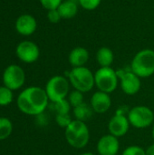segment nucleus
Here are the masks:
<instances>
[{
	"instance_id": "nucleus-30",
	"label": "nucleus",
	"mask_w": 154,
	"mask_h": 155,
	"mask_svg": "<svg viewBox=\"0 0 154 155\" xmlns=\"http://www.w3.org/2000/svg\"><path fill=\"white\" fill-rule=\"evenodd\" d=\"M152 138H153L154 140V124L153 126H152Z\"/></svg>"
},
{
	"instance_id": "nucleus-12",
	"label": "nucleus",
	"mask_w": 154,
	"mask_h": 155,
	"mask_svg": "<svg viewBox=\"0 0 154 155\" xmlns=\"http://www.w3.org/2000/svg\"><path fill=\"white\" fill-rule=\"evenodd\" d=\"M96 149L99 155H117L120 150V143L117 137L108 134L98 140Z\"/></svg>"
},
{
	"instance_id": "nucleus-19",
	"label": "nucleus",
	"mask_w": 154,
	"mask_h": 155,
	"mask_svg": "<svg viewBox=\"0 0 154 155\" xmlns=\"http://www.w3.org/2000/svg\"><path fill=\"white\" fill-rule=\"evenodd\" d=\"M13 132V124L6 117H0V141L8 138Z\"/></svg>"
},
{
	"instance_id": "nucleus-6",
	"label": "nucleus",
	"mask_w": 154,
	"mask_h": 155,
	"mask_svg": "<svg viewBox=\"0 0 154 155\" xmlns=\"http://www.w3.org/2000/svg\"><path fill=\"white\" fill-rule=\"evenodd\" d=\"M94 83L98 91L107 94L114 92L119 84V78L114 69L110 67H100L94 74Z\"/></svg>"
},
{
	"instance_id": "nucleus-15",
	"label": "nucleus",
	"mask_w": 154,
	"mask_h": 155,
	"mask_svg": "<svg viewBox=\"0 0 154 155\" xmlns=\"http://www.w3.org/2000/svg\"><path fill=\"white\" fill-rule=\"evenodd\" d=\"M89 60V52L86 48L77 46L74 48L68 56V61L73 67L84 66Z\"/></svg>"
},
{
	"instance_id": "nucleus-29",
	"label": "nucleus",
	"mask_w": 154,
	"mask_h": 155,
	"mask_svg": "<svg viewBox=\"0 0 154 155\" xmlns=\"http://www.w3.org/2000/svg\"><path fill=\"white\" fill-rule=\"evenodd\" d=\"M80 155H95L94 153H91V152H86V153H83L82 154Z\"/></svg>"
},
{
	"instance_id": "nucleus-28",
	"label": "nucleus",
	"mask_w": 154,
	"mask_h": 155,
	"mask_svg": "<svg viewBox=\"0 0 154 155\" xmlns=\"http://www.w3.org/2000/svg\"><path fill=\"white\" fill-rule=\"evenodd\" d=\"M145 151H146V155H154V143L151 144Z\"/></svg>"
},
{
	"instance_id": "nucleus-2",
	"label": "nucleus",
	"mask_w": 154,
	"mask_h": 155,
	"mask_svg": "<svg viewBox=\"0 0 154 155\" xmlns=\"http://www.w3.org/2000/svg\"><path fill=\"white\" fill-rule=\"evenodd\" d=\"M67 143L75 149L84 148L90 140V131L86 123L74 120L64 131Z\"/></svg>"
},
{
	"instance_id": "nucleus-7",
	"label": "nucleus",
	"mask_w": 154,
	"mask_h": 155,
	"mask_svg": "<svg viewBox=\"0 0 154 155\" xmlns=\"http://www.w3.org/2000/svg\"><path fill=\"white\" fill-rule=\"evenodd\" d=\"M130 124L136 129L150 127L154 122L152 110L145 105H137L129 110L127 114Z\"/></svg>"
},
{
	"instance_id": "nucleus-24",
	"label": "nucleus",
	"mask_w": 154,
	"mask_h": 155,
	"mask_svg": "<svg viewBox=\"0 0 154 155\" xmlns=\"http://www.w3.org/2000/svg\"><path fill=\"white\" fill-rule=\"evenodd\" d=\"M82 8L92 11L96 9L102 3V0H77Z\"/></svg>"
},
{
	"instance_id": "nucleus-21",
	"label": "nucleus",
	"mask_w": 154,
	"mask_h": 155,
	"mask_svg": "<svg viewBox=\"0 0 154 155\" xmlns=\"http://www.w3.org/2000/svg\"><path fill=\"white\" fill-rule=\"evenodd\" d=\"M13 91L6 86H0V106H6L13 102Z\"/></svg>"
},
{
	"instance_id": "nucleus-10",
	"label": "nucleus",
	"mask_w": 154,
	"mask_h": 155,
	"mask_svg": "<svg viewBox=\"0 0 154 155\" xmlns=\"http://www.w3.org/2000/svg\"><path fill=\"white\" fill-rule=\"evenodd\" d=\"M116 73L120 81L121 89L125 94L134 95L140 91L142 86L141 78L136 75L132 70L125 71L120 69L116 71Z\"/></svg>"
},
{
	"instance_id": "nucleus-1",
	"label": "nucleus",
	"mask_w": 154,
	"mask_h": 155,
	"mask_svg": "<svg viewBox=\"0 0 154 155\" xmlns=\"http://www.w3.org/2000/svg\"><path fill=\"white\" fill-rule=\"evenodd\" d=\"M45 90L38 86H30L23 90L17 97L18 109L25 114L37 116L45 111L49 104Z\"/></svg>"
},
{
	"instance_id": "nucleus-23",
	"label": "nucleus",
	"mask_w": 154,
	"mask_h": 155,
	"mask_svg": "<svg viewBox=\"0 0 154 155\" xmlns=\"http://www.w3.org/2000/svg\"><path fill=\"white\" fill-rule=\"evenodd\" d=\"M74 120L72 119L70 114H55V122L56 124L62 127V128H66Z\"/></svg>"
},
{
	"instance_id": "nucleus-20",
	"label": "nucleus",
	"mask_w": 154,
	"mask_h": 155,
	"mask_svg": "<svg viewBox=\"0 0 154 155\" xmlns=\"http://www.w3.org/2000/svg\"><path fill=\"white\" fill-rule=\"evenodd\" d=\"M72 106L68 100L64 99L58 101L56 103H52V109L55 112V114H70Z\"/></svg>"
},
{
	"instance_id": "nucleus-27",
	"label": "nucleus",
	"mask_w": 154,
	"mask_h": 155,
	"mask_svg": "<svg viewBox=\"0 0 154 155\" xmlns=\"http://www.w3.org/2000/svg\"><path fill=\"white\" fill-rule=\"evenodd\" d=\"M47 18H48L49 22L52 23V24H57L62 19V17H61V15H60L57 9L49 10L48 13H47Z\"/></svg>"
},
{
	"instance_id": "nucleus-3",
	"label": "nucleus",
	"mask_w": 154,
	"mask_h": 155,
	"mask_svg": "<svg viewBox=\"0 0 154 155\" xmlns=\"http://www.w3.org/2000/svg\"><path fill=\"white\" fill-rule=\"evenodd\" d=\"M131 70L140 78H147L154 74V50L139 51L132 60Z\"/></svg>"
},
{
	"instance_id": "nucleus-11",
	"label": "nucleus",
	"mask_w": 154,
	"mask_h": 155,
	"mask_svg": "<svg viewBox=\"0 0 154 155\" xmlns=\"http://www.w3.org/2000/svg\"><path fill=\"white\" fill-rule=\"evenodd\" d=\"M15 54L22 62L25 64H32L37 61V59L39 58L40 50L35 43L26 40L17 45Z\"/></svg>"
},
{
	"instance_id": "nucleus-9",
	"label": "nucleus",
	"mask_w": 154,
	"mask_h": 155,
	"mask_svg": "<svg viewBox=\"0 0 154 155\" xmlns=\"http://www.w3.org/2000/svg\"><path fill=\"white\" fill-rule=\"evenodd\" d=\"M3 84L12 91L20 89L25 82V74L17 64L8 65L3 73Z\"/></svg>"
},
{
	"instance_id": "nucleus-13",
	"label": "nucleus",
	"mask_w": 154,
	"mask_h": 155,
	"mask_svg": "<svg viewBox=\"0 0 154 155\" xmlns=\"http://www.w3.org/2000/svg\"><path fill=\"white\" fill-rule=\"evenodd\" d=\"M90 105L94 113L102 114L107 113L112 106L110 94L102 91H96L91 97Z\"/></svg>"
},
{
	"instance_id": "nucleus-26",
	"label": "nucleus",
	"mask_w": 154,
	"mask_h": 155,
	"mask_svg": "<svg viewBox=\"0 0 154 155\" xmlns=\"http://www.w3.org/2000/svg\"><path fill=\"white\" fill-rule=\"evenodd\" d=\"M63 0H40V3L42 6L46 9L47 11L53 10V9H57L59 5L62 4Z\"/></svg>"
},
{
	"instance_id": "nucleus-4",
	"label": "nucleus",
	"mask_w": 154,
	"mask_h": 155,
	"mask_svg": "<svg viewBox=\"0 0 154 155\" xmlns=\"http://www.w3.org/2000/svg\"><path fill=\"white\" fill-rule=\"evenodd\" d=\"M70 84L83 94L90 92L95 85L94 74L87 67H73L67 74Z\"/></svg>"
},
{
	"instance_id": "nucleus-5",
	"label": "nucleus",
	"mask_w": 154,
	"mask_h": 155,
	"mask_svg": "<svg viewBox=\"0 0 154 155\" xmlns=\"http://www.w3.org/2000/svg\"><path fill=\"white\" fill-rule=\"evenodd\" d=\"M45 93L51 103L66 99L69 94L70 82L68 78L63 75H54L51 77L45 84Z\"/></svg>"
},
{
	"instance_id": "nucleus-16",
	"label": "nucleus",
	"mask_w": 154,
	"mask_h": 155,
	"mask_svg": "<svg viewBox=\"0 0 154 155\" xmlns=\"http://www.w3.org/2000/svg\"><path fill=\"white\" fill-rule=\"evenodd\" d=\"M78 1L76 0H65L57 8L60 15L64 19H71L74 17L78 13Z\"/></svg>"
},
{
	"instance_id": "nucleus-18",
	"label": "nucleus",
	"mask_w": 154,
	"mask_h": 155,
	"mask_svg": "<svg viewBox=\"0 0 154 155\" xmlns=\"http://www.w3.org/2000/svg\"><path fill=\"white\" fill-rule=\"evenodd\" d=\"M93 113L94 112L92 109L91 105H88L85 103H83L82 104L74 108V116L75 118L74 120L81 121L84 123L89 121L92 118Z\"/></svg>"
},
{
	"instance_id": "nucleus-8",
	"label": "nucleus",
	"mask_w": 154,
	"mask_h": 155,
	"mask_svg": "<svg viewBox=\"0 0 154 155\" xmlns=\"http://www.w3.org/2000/svg\"><path fill=\"white\" fill-rule=\"evenodd\" d=\"M128 112L129 110L124 106L120 107L116 111L115 114L110 119L108 123L109 134L119 138L124 136L128 133L129 128L131 126L127 117Z\"/></svg>"
},
{
	"instance_id": "nucleus-17",
	"label": "nucleus",
	"mask_w": 154,
	"mask_h": 155,
	"mask_svg": "<svg viewBox=\"0 0 154 155\" xmlns=\"http://www.w3.org/2000/svg\"><path fill=\"white\" fill-rule=\"evenodd\" d=\"M96 60L101 67H110L113 63L114 55L109 47L103 46L96 53Z\"/></svg>"
},
{
	"instance_id": "nucleus-22",
	"label": "nucleus",
	"mask_w": 154,
	"mask_h": 155,
	"mask_svg": "<svg viewBox=\"0 0 154 155\" xmlns=\"http://www.w3.org/2000/svg\"><path fill=\"white\" fill-rule=\"evenodd\" d=\"M68 102L70 103V104H71V106L73 108L82 104L83 103H84V94L82 92L77 91V90L72 91L68 95Z\"/></svg>"
},
{
	"instance_id": "nucleus-14",
	"label": "nucleus",
	"mask_w": 154,
	"mask_h": 155,
	"mask_svg": "<svg viewBox=\"0 0 154 155\" xmlns=\"http://www.w3.org/2000/svg\"><path fill=\"white\" fill-rule=\"evenodd\" d=\"M37 28V23L35 18L29 15V14H24L20 15L16 21H15V30L18 34L28 36L33 35Z\"/></svg>"
},
{
	"instance_id": "nucleus-25",
	"label": "nucleus",
	"mask_w": 154,
	"mask_h": 155,
	"mask_svg": "<svg viewBox=\"0 0 154 155\" xmlns=\"http://www.w3.org/2000/svg\"><path fill=\"white\" fill-rule=\"evenodd\" d=\"M122 155H146V151L138 145H130L124 149Z\"/></svg>"
}]
</instances>
